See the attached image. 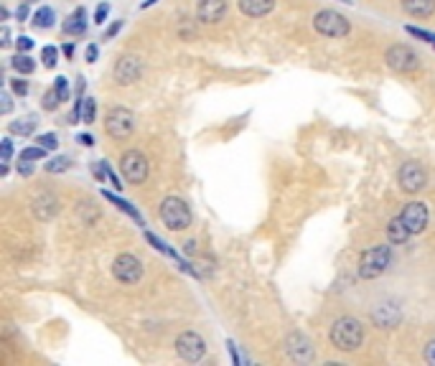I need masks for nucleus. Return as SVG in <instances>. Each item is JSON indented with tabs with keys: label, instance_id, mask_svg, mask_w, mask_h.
I'll return each instance as SVG.
<instances>
[{
	"label": "nucleus",
	"instance_id": "f257e3e1",
	"mask_svg": "<svg viewBox=\"0 0 435 366\" xmlns=\"http://www.w3.org/2000/svg\"><path fill=\"white\" fill-rule=\"evenodd\" d=\"M364 341V325L354 316H341L331 325V344L339 351H356Z\"/></svg>",
	"mask_w": 435,
	"mask_h": 366
},
{
	"label": "nucleus",
	"instance_id": "f03ea898",
	"mask_svg": "<svg viewBox=\"0 0 435 366\" xmlns=\"http://www.w3.org/2000/svg\"><path fill=\"white\" fill-rule=\"evenodd\" d=\"M161 219H163L166 229L170 231H184L191 226L194 222V214H191L189 203L178 196H168L161 201Z\"/></svg>",
	"mask_w": 435,
	"mask_h": 366
},
{
	"label": "nucleus",
	"instance_id": "7ed1b4c3",
	"mask_svg": "<svg viewBox=\"0 0 435 366\" xmlns=\"http://www.w3.org/2000/svg\"><path fill=\"white\" fill-rule=\"evenodd\" d=\"M389 264H392V247H389V244L372 247V250L364 252L359 259V278L361 280L380 278L382 272H387Z\"/></svg>",
	"mask_w": 435,
	"mask_h": 366
},
{
	"label": "nucleus",
	"instance_id": "20e7f679",
	"mask_svg": "<svg viewBox=\"0 0 435 366\" xmlns=\"http://www.w3.org/2000/svg\"><path fill=\"white\" fill-rule=\"evenodd\" d=\"M313 28L326 39H344L352 31V23L347 20V15H341L339 11H319L313 15Z\"/></svg>",
	"mask_w": 435,
	"mask_h": 366
},
{
	"label": "nucleus",
	"instance_id": "39448f33",
	"mask_svg": "<svg viewBox=\"0 0 435 366\" xmlns=\"http://www.w3.org/2000/svg\"><path fill=\"white\" fill-rule=\"evenodd\" d=\"M105 130L112 140H128L135 133V115L128 107H112L105 117Z\"/></svg>",
	"mask_w": 435,
	"mask_h": 366
},
{
	"label": "nucleus",
	"instance_id": "423d86ee",
	"mask_svg": "<svg viewBox=\"0 0 435 366\" xmlns=\"http://www.w3.org/2000/svg\"><path fill=\"white\" fill-rule=\"evenodd\" d=\"M384 61H387V67L394 69V72H400V74H410L415 69L420 67V56L417 51L405 43H394V46L387 48V54H384Z\"/></svg>",
	"mask_w": 435,
	"mask_h": 366
},
{
	"label": "nucleus",
	"instance_id": "0eeeda50",
	"mask_svg": "<svg viewBox=\"0 0 435 366\" xmlns=\"http://www.w3.org/2000/svg\"><path fill=\"white\" fill-rule=\"evenodd\" d=\"M120 170H123V178L133 186H140L148 178V158L140 153V150H128L120 158Z\"/></svg>",
	"mask_w": 435,
	"mask_h": 366
},
{
	"label": "nucleus",
	"instance_id": "6e6552de",
	"mask_svg": "<svg viewBox=\"0 0 435 366\" xmlns=\"http://www.w3.org/2000/svg\"><path fill=\"white\" fill-rule=\"evenodd\" d=\"M112 275H115L117 283L135 285L138 280L143 278V262H140L135 255L123 252V255H117L115 262H112Z\"/></svg>",
	"mask_w": 435,
	"mask_h": 366
},
{
	"label": "nucleus",
	"instance_id": "1a4fd4ad",
	"mask_svg": "<svg viewBox=\"0 0 435 366\" xmlns=\"http://www.w3.org/2000/svg\"><path fill=\"white\" fill-rule=\"evenodd\" d=\"M176 353L189 364H196V361L204 359L206 353V341L194 331H184L176 339Z\"/></svg>",
	"mask_w": 435,
	"mask_h": 366
},
{
	"label": "nucleus",
	"instance_id": "9d476101",
	"mask_svg": "<svg viewBox=\"0 0 435 366\" xmlns=\"http://www.w3.org/2000/svg\"><path fill=\"white\" fill-rule=\"evenodd\" d=\"M397 183H400L402 191H408V194H417V191L425 189V183H428V173L422 168L420 163H402V168L397 170Z\"/></svg>",
	"mask_w": 435,
	"mask_h": 366
},
{
	"label": "nucleus",
	"instance_id": "9b49d317",
	"mask_svg": "<svg viewBox=\"0 0 435 366\" xmlns=\"http://www.w3.org/2000/svg\"><path fill=\"white\" fill-rule=\"evenodd\" d=\"M400 219H402V224L408 226L410 234L415 237V234H422V231H425V226H428V222H430V211L422 201H410L408 206L400 211Z\"/></svg>",
	"mask_w": 435,
	"mask_h": 366
},
{
	"label": "nucleus",
	"instance_id": "f8f14e48",
	"mask_svg": "<svg viewBox=\"0 0 435 366\" xmlns=\"http://www.w3.org/2000/svg\"><path fill=\"white\" fill-rule=\"evenodd\" d=\"M31 211H34V217L39 222H51L56 217V211H59V196H56L54 191H39L34 198H31Z\"/></svg>",
	"mask_w": 435,
	"mask_h": 366
},
{
	"label": "nucleus",
	"instance_id": "ddd939ff",
	"mask_svg": "<svg viewBox=\"0 0 435 366\" xmlns=\"http://www.w3.org/2000/svg\"><path fill=\"white\" fill-rule=\"evenodd\" d=\"M143 74V61L138 56H120L112 69V76H115L117 84H135Z\"/></svg>",
	"mask_w": 435,
	"mask_h": 366
},
{
	"label": "nucleus",
	"instance_id": "4468645a",
	"mask_svg": "<svg viewBox=\"0 0 435 366\" xmlns=\"http://www.w3.org/2000/svg\"><path fill=\"white\" fill-rule=\"evenodd\" d=\"M286 351L293 361H298V364H308L313 361V348H311V341L303 336V333H290L286 339Z\"/></svg>",
	"mask_w": 435,
	"mask_h": 366
},
{
	"label": "nucleus",
	"instance_id": "2eb2a0df",
	"mask_svg": "<svg viewBox=\"0 0 435 366\" xmlns=\"http://www.w3.org/2000/svg\"><path fill=\"white\" fill-rule=\"evenodd\" d=\"M227 15V0H196V18L201 23H219Z\"/></svg>",
	"mask_w": 435,
	"mask_h": 366
},
{
	"label": "nucleus",
	"instance_id": "dca6fc26",
	"mask_svg": "<svg viewBox=\"0 0 435 366\" xmlns=\"http://www.w3.org/2000/svg\"><path fill=\"white\" fill-rule=\"evenodd\" d=\"M237 6L250 18H262V15H267L275 8V0H239Z\"/></svg>",
	"mask_w": 435,
	"mask_h": 366
},
{
	"label": "nucleus",
	"instance_id": "f3484780",
	"mask_svg": "<svg viewBox=\"0 0 435 366\" xmlns=\"http://www.w3.org/2000/svg\"><path fill=\"white\" fill-rule=\"evenodd\" d=\"M62 31L67 36H82L84 31H87V11H84V8H76L74 13L62 23Z\"/></svg>",
	"mask_w": 435,
	"mask_h": 366
},
{
	"label": "nucleus",
	"instance_id": "a211bd4d",
	"mask_svg": "<svg viewBox=\"0 0 435 366\" xmlns=\"http://www.w3.org/2000/svg\"><path fill=\"white\" fill-rule=\"evenodd\" d=\"M402 11L415 18H430L435 13V0H402Z\"/></svg>",
	"mask_w": 435,
	"mask_h": 366
},
{
	"label": "nucleus",
	"instance_id": "6ab92c4d",
	"mask_svg": "<svg viewBox=\"0 0 435 366\" xmlns=\"http://www.w3.org/2000/svg\"><path fill=\"white\" fill-rule=\"evenodd\" d=\"M374 323L380 325V328H387V325H397L400 323V311H397V305H380V308H374L372 313Z\"/></svg>",
	"mask_w": 435,
	"mask_h": 366
},
{
	"label": "nucleus",
	"instance_id": "aec40b11",
	"mask_svg": "<svg viewBox=\"0 0 435 366\" xmlns=\"http://www.w3.org/2000/svg\"><path fill=\"white\" fill-rule=\"evenodd\" d=\"M410 237H413V234H410L408 226L402 224L400 217H394L392 222L387 224V239H389V244H405Z\"/></svg>",
	"mask_w": 435,
	"mask_h": 366
},
{
	"label": "nucleus",
	"instance_id": "412c9836",
	"mask_svg": "<svg viewBox=\"0 0 435 366\" xmlns=\"http://www.w3.org/2000/svg\"><path fill=\"white\" fill-rule=\"evenodd\" d=\"M102 196L107 198V201L115 203V206H117V209H120V211H125L128 217H133V219H135V222H140V226H143V217H140V211H138L135 206H133V203L128 201V198L115 196V194H109V191H102Z\"/></svg>",
	"mask_w": 435,
	"mask_h": 366
},
{
	"label": "nucleus",
	"instance_id": "4be33fe9",
	"mask_svg": "<svg viewBox=\"0 0 435 366\" xmlns=\"http://www.w3.org/2000/svg\"><path fill=\"white\" fill-rule=\"evenodd\" d=\"M54 20H56L54 8H48V6H41L34 15H31V23H34V28H39V31H46V28H51V26H54Z\"/></svg>",
	"mask_w": 435,
	"mask_h": 366
},
{
	"label": "nucleus",
	"instance_id": "5701e85b",
	"mask_svg": "<svg viewBox=\"0 0 435 366\" xmlns=\"http://www.w3.org/2000/svg\"><path fill=\"white\" fill-rule=\"evenodd\" d=\"M11 67H13L18 74L26 76V74H34V72H36V61L31 59L28 54H21V51H18V54L11 59Z\"/></svg>",
	"mask_w": 435,
	"mask_h": 366
},
{
	"label": "nucleus",
	"instance_id": "b1692460",
	"mask_svg": "<svg viewBox=\"0 0 435 366\" xmlns=\"http://www.w3.org/2000/svg\"><path fill=\"white\" fill-rule=\"evenodd\" d=\"M11 133L13 135H31L36 130V122H34V117H18V120H13L11 122Z\"/></svg>",
	"mask_w": 435,
	"mask_h": 366
},
{
	"label": "nucleus",
	"instance_id": "393cba45",
	"mask_svg": "<svg viewBox=\"0 0 435 366\" xmlns=\"http://www.w3.org/2000/svg\"><path fill=\"white\" fill-rule=\"evenodd\" d=\"M145 239H148V242L153 244V247H156L158 252H163V255H168V257H173V259H176V262H181V257H178L176 252L170 250V247H168V244H166V242H161V239H158L156 234H153V231H145Z\"/></svg>",
	"mask_w": 435,
	"mask_h": 366
},
{
	"label": "nucleus",
	"instance_id": "a878e982",
	"mask_svg": "<svg viewBox=\"0 0 435 366\" xmlns=\"http://www.w3.org/2000/svg\"><path fill=\"white\" fill-rule=\"evenodd\" d=\"M46 158V148L44 145H34V148H23L18 161H44Z\"/></svg>",
	"mask_w": 435,
	"mask_h": 366
},
{
	"label": "nucleus",
	"instance_id": "bb28decb",
	"mask_svg": "<svg viewBox=\"0 0 435 366\" xmlns=\"http://www.w3.org/2000/svg\"><path fill=\"white\" fill-rule=\"evenodd\" d=\"M69 165H72V161H69L67 156H56L54 161L46 163V170H48V173H64Z\"/></svg>",
	"mask_w": 435,
	"mask_h": 366
},
{
	"label": "nucleus",
	"instance_id": "cd10ccee",
	"mask_svg": "<svg viewBox=\"0 0 435 366\" xmlns=\"http://www.w3.org/2000/svg\"><path fill=\"white\" fill-rule=\"evenodd\" d=\"M95 115H97V104L92 97H84V104H82V122H87V125H92L95 122Z\"/></svg>",
	"mask_w": 435,
	"mask_h": 366
},
{
	"label": "nucleus",
	"instance_id": "c85d7f7f",
	"mask_svg": "<svg viewBox=\"0 0 435 366\" xmlns=\"http://www.w3.org/2000/svg\"><path fill=\"white\" fill-rule=\"evenodd\" d=\"M59 104H62V97L56 95V89L51 87L46 92V95H44V109H46V112H54L56 107H59Z\"/></svg>",
	"mask_w": 435,
	"mask_h": 366
},
{
	"label": "nucleus",
	"instance_id": "c756f323",
	"mask_svg": "<svg viewBox=\"0 0 435 366\" xmlns=\"http://www.w3.org/2000/svg\"><path fill=\"white\" fill-rule=\"evenodd\" d=\"M54 89H56V95L62 97V102H67L69 97H72V89H69V79H67V76H56V79H54Z\"/></svg>",
	"mask_w": 435,
	"mask_h": 366
},
{
	"label": "nucleus",
	"instance_id": "7c9ffc66",
	"mask_svg": "<svg viewBox=\"0 0 435 366\" xmlns=\"http://www.w3.org/2000/svg\"><path fill=\"white\" fill-rule=\"evenodd\" d=\"M405 31H408L410 36H415V39L428 41V43H433V46H435V34H433V31H425V28H415V26H405Z\"/></svg>",
	"mask_w": 435,
	"mask_h": 366
},
{
	"label": "nucleus",
	"instance_id": "2f4dec72",
	"mask_svg": "<svg viewBox=\"0 0 435 366\" xmlns=\"http://www.w3.org/2000/svg\"><path fill=\"white\" fill-rule=\"evenodd\" d=\"M41 61H44V67H56V61H59V51H56L54 46H44L41 51Z\"/></svg>",
	"mask_w": 435,
	"mask_h": 366
},
{
	"label": "nucleus",
	"instance_id": "473e14b6",
	"mask_svg": "<svg viewBox=\"0 0 435 366\" xmlns=\"http://www.w3.org/2000/svg\"><path fill=\"white\" fill-rule=\"evenodd\" d=\"M8 84H11V89H13V95H18V97H26L28 95V81L23 79V74L15 76V79H11Z\"/></svg>",
	"mask_w": 435,
	"mask_h": 366
},
{
	"label": "nucleus",
	"instance_id": "72a5a7b5",
	"mask_svg": "<svg viewBox=\"0 0 435 366\" xmlns=\"http://www.w3.org/2000/svg\"><path fill=\"white\" fill-rule=\"evenodd\" d=\"M36 142H39V145H44V148H46V150H54L56 145H59V140H56L54 133H44V135L36 137Z\"/></svg>",
	"mask_w": 435,
	"mask_h": 366
},
{
	"label": "nucleus",
	"instance_id": "f704fd0d",
	"mask_svg": "<svg viewBox=\"0 0 435 366\" xmlns=\"http://www.w3.org/2000/svg\"><path fill=\"white\" fill-rule=\"evenodd\" d=\"M92 173H95L97 181H105V178H109L107 176V163H105V161H92Z\"/></svg>",
	"mask_w": 435,
	"mask_h": 366
},
{
	"label": "nucleus",
	"instance_id": "c9c22d12",
	"mask_svg": "<svg viewBox=\"0 0 435 366\" xmlns=\"http://www.w3.org/2000/svg\"><path fill=\"white\" fill-rule=\"evenodd\" d=\"M109 15V3H100V6L95 8V23L97 26H102L105 20H107Z\"/></svg>",
	"mask_w": 435,
	"mask_h": 366
},
{
	"label": "nucleus",
	"instance_id": "e433bc0d",
	"mask_svg": "<svg viewBox=\"0 0 435 366\" xmlns=\"http://www.w3.org/2000/svg\"><path fill=\"white\" fill-rule=\"evenodd\" d=\"M0 148H3V163H11V158H13V140H11V137H3V140H0Z\"/></svg>",
	"mask_w": 435,
	"mask_h": 366
},
{
	"label": "nucleus",
	"instance_id": "4c0bfd02",
	"mask_svg": "<svg viewBox=\"0 0 435 366\" xmlns=\"http://www.w3.org/2000/svg\"><path fill=\"white\" fill-rule=\"evenodd\" d=\"M15 46H18L21 54H28V51L34 48V39H31V36H18V39H15Z\"/></svg>",
	"mask_w": 435,
	"mask_h": 366
},
{
	"label": "nucleus",
	"instance_id": "58836bf2",
	"mask_svg": "<svg viewBox=\"0 0 435 366\" xmlns=\"http://www.w3.org/2000/svg\"><path fill=\"white\" fill-rule=\"evenodd\" d=\"M422 356H425V361H428V364H433V366H435V339L430 341L428 346H425V351H422Z\"/></svg>",
	"mask_w": 435,
	"mask_h": 366
},
{
	"label": "nucleus",
	"instance_id": "ea45409f",
	"mask_svg": "<svg viewBox=\"0 0 435 366\" xmlns=\"http://www.w3.org/2000/svg\"><path fill=\"white\" fill-rule=\"evenodd\" d=\"M120 31H123V20H115V23H112V26L105 31V39H115Z\"/></svg>",
	"mask_w": 435,
	"mask_h": 366
},
{
	"label": "nucleus",
	"instance_id": "a19ab883",
	"mask_svg": "<svg viewBox=\"0 0 435 366\" xmlns=\"http://www.w3.org/2000/svg\"><path fill=\"white\" fill-rule=\"evenodd\" d=\"M18 173H21V176H31V173H34V165H31V161H21V163H18Z\"/></svg>",
	"mask_w": 435,
	"mask_h": 366
},
{
	"label": "nucleus",
	"instance_id": "79ce46f5",
	"mask_svg": "<svg viewBox=\"0 0 435 366\" xmlns=\"http://www.w3.org/2000/svg\"><path fill=\"white\" fill-rule=\"evenodd\" d=\"M97 54H100L97 43H89V46H87V61H89V64H92V61H97Z\"/></svg>",
	"mask_w": 435,
	"mask_h": 366
},
{
	"label": "nucleus",
	"instance_id": "37998d69",
	"mask_svg": "<svg viewBox=\"0 0 435 366\" xmlns=\"http://www.w3.org/2000/svg\"><path fill=\"white\" fill-rule=\"evenodd\" d=\"M76 142H82L84 148H92V145H95V137L84 133V135H76Z\"/></svg>",
	"mask_w": 435,
	"mask_h": 366
},
{
	"label": "nucleus",
	"instance_id": "c03bdc74",
	"mask_svg": "<svg viewBox=\"0 0 435 366\" xmlns=\"http://www.w3.org/2000/svg\"><path fill=\"white\" fill-rule=\"evenodd\" d=\"M84 92H87V79L79 76V79H76V97H84Z\"/></svg>",
	"mask_w": 435,
	"mask_h": 366
},
{
	"label": "nucleus",
	"instance_id": "a18cd8bd",
	"mask_svg": "<svg viewBox=\"0 0 435 366\" xmlns=\"http://www.w3.org/2000/svg\"><path fill=\"white\" fill-rule=\"evenodd\" d=\"M28 15H31V11H28L26 3H23V6H18V11H15V18H18V20H26Z\"/></svg>",
	"mask_w": 435,
	"mask_h": 366
},
{
	"label": "nucleus",
	"instance_id": "49530a36",
	"mask_svg": "<svg viewBox=\"0 0 435 366\" xmlns=\"http://www.w3.org/2000/svg\"><path fill=\"white\" fill-rule=\"evenodd\" d=\"M0 102H3V112H11V107H13V102H11V95H8V92H3Z\"/></svg>",
	"mask_w": 435,
	"mask_h": 366
},
{
	"label": "nucleus",
	"instance_id": "de8ad7c7",
	"mask_svg": "<svg viewBox=\"0 0 435 366\" xmlns=\"http://www.w3.org/2000/svg\"><path fill=\"white\" fill-rule=\"evenodd\" d=\"M229 353H232V361H234V364H239V353H237V346H234V341H229Z\"/></svg>",
	"mask_w": 435,
	"mask_h": 366
},
{
	"label": "nucleus",
	"instance_id": "09e8293b",
	"mask_svg": "<svg viewBox=\"0 0 435 366\" xmlns=\"http://www.w3.org/2000/svg\"><path fill=\"white\" fill-rule=\"evenodd\" d=\"M186 252H189V255H194V252H196V242H194V239H189V242H186Z\"/></svg>",
	"mask_w": 435,
	"mask_h": 366
},
{
	"label": "nucleus",
	"instance_id": "8fccbe9b",
	"mask_svg": "<svg viewBox=\"0 0 435 366\" xmlns=\"http://www.w3.org/2000/svg\"><path fill=\"white\" fill-rule=\"evenodd\" d=\"M11 31H8V28H3V41H0V43H3V46H8V43H11Z\"/></svg>",
	"mask_w": 435,
	"mask_h": 366
},
{
	"label": "nucleus",
	"instance_id": "3c124183",
	"mask_svg": "<svg viewBox=\"0 0 435 366\" xmlns=\"http://www.w3.org/2000/svg\"><path fill=\"white\" fill-rule=\"evenodd\" d=\"M64 54H67V59H72V56H74V46L67 43V46H64Z\"/></svg>",
	"mask_w": 435,
	"mask_h": 366
},
{
	"label": "nucleus",
	"instance_id": "603ef678",
	"mask_svg": "<svg viewBox=\"0 0 435 366\" xmlns=\"http://www.w3.org/2000/svg\"><path fill=\"white\" fill-rule=\"evenodd\" d=\"M339 3H352V0H339Z\"/></svg>",
	"mask_w": 435,
	"mask_h": 366
},
{
	"label": "nucleus",
	"instance_id": "864d4df0",
	"mask_svg": "<svg viewBox=\"0 0 435 366\" xmlns=\"http://www.w3.org/2000/svg\"><path fill=\"white\" fill-rule=\"evenodd\" d=\"M26 3H31V0H26Z\"/></svg>",
	"mask_w": 435,
	"mask_h": 366
}]
</instances>
